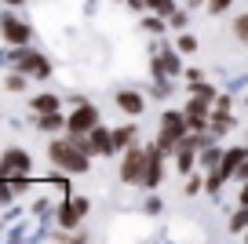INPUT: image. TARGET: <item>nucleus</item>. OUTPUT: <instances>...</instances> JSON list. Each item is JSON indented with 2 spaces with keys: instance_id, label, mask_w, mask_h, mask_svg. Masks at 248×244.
Masks as SVG:
<instances>
[{
  "instance_id": "obj_3",
  "label": "nucleus",
  "mask_w": 248,
  "mask_h": 244,
  "mask_svg": "<svg viewBox=\"0 0 248 244\" xmlns=\"http://www.w3.org/2000/svg\"><path fill=\"white\" fill-rule=\"evenodd\" d=\"M183 128H186V121L179 113H164V121H161V150H175L179 138H183Z\"/></svg>"
},
{
  "instance_id": "obj_15",
  "label": "nucleus",
  "mask_w": 248,
  "mask_h": 244,
  "mask_svg": "<svg viewBox=\"0 0 248 244\" xmlns=\"http://www.w3.org/2000/svg\"><path fill=\"white\" fill-rule=\"evenodd\" d=\"M233 33H237V37H241V40L248 44V15H241L237 22H233Z\"/></svg>"
},
{
  "instance_id": "obj_4",
  "label": "nucleus",
  "mask_w": 248,
  "mask_h": 244,
  "mask_svg": "<svg viewBox=\"0 0 248 244\" xmlns=\"http://www.w3.org/2000/svg\"><path fill=\"white\" fill-rule=\"evenodd\" d=\"M8 175H30V153L8 150L0 157V179H8Z\"/></svg>"
},
{
  "instance_id": "obj_10",
  "label": "nucleus",
  "mask_w": 248,
  "mask_h": 244,
  "mask_svg": "<svg viewBox=\"0 0 248 244\" xmlns=\"http://www.w3.org/2000/svg\"><path fill=\"white\" fill-rule=\"evenodd\" d=\"M117 106H121L124 113H142V99L135 92H121L117 95Z\"/></svg>"
},
{
  "instance_id": "obj_25",
  "label": "nucleus",
  "mask_w": 248,
  "mask_h": 244,
  "mask_svg": "<svg viewBox=\"0 0 248 244\" xmlns=\"http://www.w3.org/2000/svg\"><path fill=\"white\" fill-rule=\"evenodd\" d=\"M190 4H194V8H197V4H201V0H190Z\"/></svg>"
},
{
  "instance_id": "obj_11",
  "label": "nucleus",
  "mask_w": 248,
  "mask_h": 244,
  "mask_svg": "<svg viewBox=\"0 0 248 244\" xmlns=\"http://www.w3.org/2000/svg\"><path fill=\"white\" fill-rule=\"evenodd\" d=\"M18 62H22V69H33V73H40V76L47 73V62L40 59V55H30V51H18Z\"/></svg>"
},
{
  "instance_id": "obj_20",
  "label": "nucleus",
  "mask_w": 248,
  "mask_h": 244,
  "mask_svg": "<svg viewBox=\"0 0 248 244\" xmlns=\"http://www.w3.org/2000/svg\"><path fill=\"white\" fill-rule=\"evenodd\" d=\"M11 193H15V186H8L4 179H0V200H11Z\"/></svg>"
},
{
  "instance_id": "obj_5",
  "label": "nucleus",
  "mask_w": 248,
  "mask_h": 244,
  "mask_svg": "<svg viewBox=\"0 0 248 244\" xmlns=\"http://www.w3.org/2000/svg\"><path fill=\"white\" fill-rule=\"evenodd\" d=\"M237 164H245V150H233V153H226V157H223V168H219L216 175L208 179V186H212V190H219V183H223L226 175H233V171H241Z\"/></svg>"
},
{
  "instance_id": "obj_6",
  "label": "nucleus",
  "mask_w": 248,
  "mask_h": 244,
  "mask_svg": "<svg viewBox=\"0 0 248 244\" xmlns=\"http://www.w3.org/2000/svg\"><path fill=\"white\" fill-rule=\"evenodd\" d=\"M95 121H99V113H95V106H80L77 109V113H73L70 117V131H73V135H84V131H92L95 128Z\"/></svg>"
},
{
  "instance_id": "obj_7",
  "label": "nucleus",
  "mask_w": 248,
  "mask_h": 244,
  "mask_svg": "<svg viewBox=\"0 0 248 244\" xmlns=\"http://www.w3.org/2000/svg\"><path fill=\"white\" fill-rule=\"evenodd\" d=\"M0 33H4V40H11V44H26L30 40V26L18 22V18H0Z\"/></svg>"
},
{
  "instance_id": "obj_22",
  "label": "nucleus",
  "mask_w": 248,
  "mask_h": 244,
  "mask_svg": "<svg viewBox=\"0 0 248 244\" xmlns=\"http://www.w3.org/2000/svg\"><path fill=\"white\" fill-rule=\"evenodd\" d=\"M241 204H248V186H245V193H241Z\"/></svg>"
},
{
  "instance_id": "obj_19",
  "label": "nucleus",
  "mask_w": 248,
  "mask_h": 244,
  "mask_svg": "<svg viewBox=\"0 0 248 244\" xmlns=\"http://www.w3.org/2000/svg\"><path fill=\"white\" fill-rule=\"evenodd\" d=\"M179 51H197V40L194 37H183V40H179Z\"/></svg>"
},
{
  "instance_id": "obj_8",
  "label": "nucleus",
  "mask_w": 248,
  "mask_h": 244,
  "mask_svg": "<svg viewBox=\"0 0 248 244\" xmlns=\"http://www.w3.org/2000/svg\"><path fill=\"white\" fill-rule=\"evenodd\" d=\"M150 157H146V175H142V183L146 186H157L161 183V153L157 150H146Z\"/></svg>"
},
{
  "instance_id": "obj_14",
  "label": "nucleus",
  "mask_w": 248,
  "mask_h": 244,
  "mask_svg": "<svg viewBox=\"0 0 248 244\" xmlns=\"http://www.w3.org/2000/svg\"><path fill=\"white\" fill-rule=\"evenodd\" d=\"M132 135H135L132 128H117V131H113V150H121V146H128V142H132Z\"/></svg>"
},
{
  "instance_id": "obj_26",
  "label": "nucleus",
  "mask_w": 248,
  "mask_h": 244,
  "mask_svg": "<svg viewBox=\"0 0 248 244\" xmlns=\"http://www.w3.org/2000/svg\"><path fill=\"white\" fill-rule=\"evenodd\" d=\"M8 4H22V0H8Z\"/></svg>"
},
{
  "instance_id": "obj_2",
  "label": "nucleus",
  "mask_w": 248,
  "mask_h": 244,
  "mask_svg": "<svg viewBox=\"0 0 248 244\" xmlns=\"http://www.w3.org/2000/svg\"><path fill=\"white\" fill-rule=\"evenodd\" d=\"M146 157L150 153L142 150V146H132V150H128V157H124V168H121V179L124 183H142V175H146Z\"/></svg>"
},
{
  "instance_id": "obj_1",
  "label": "nucleus",
  "mask_w": 248,
  "mask_h": 244,
  "mask_svg": "<svg viewBox=\"0 0 248 244\" xmlns=\"http://www.w3.org/2000/svg\"><path fill=\"white\" fill-rule=\"evenodd\" d=\"M47 153H51V160L59 164V168L66 171H88V150L80 142H66V138H55L51 146H47Z\"/></svg>"
},
{
  "instance_id": "obj_21",
  "label": "nucleus",
  "mask_w": 248,
  "mask_h": 244,
  "mask_svg": "<svg viewBox=\"0 0 248 244\" xmlns=\"http://www.w3.org/2000/svg\"><path fill=\"white\" fill-rule=\"evenodd\" d=\"M164 66H168L171 73H179V59H175V55H164Z\"/></svg>"
},
{
  "instance_id": "obj_13",
  "label": "nucleus",
  "mask_w": 248,
  "mask_h": 244,
  "mask_svg": "<svg viewBox=\"0 0 248 244\" xmlns=\"http://www.w3.org/2000/svg\"><path fill=\"white\" fill-rule=\"evenodd\" d=\"M40 128H44V131H59V128H62L59 109H51V113H40Z\"/></svg>"
},
{
  "instance_id": "obj_18",
  "label": "nucleus",
  "mask_w": 248,
  "mask_h": 244,
  "mask_svg": "<svg viewBox=\"0 0 248 244\" xmlns=\"http://www.w3.org/2000/svg\"><path fill=\"white\" fill-rule=\"evenodd\" d=\"M8 88H11V92H22V88H26V80H22L18 73H11V76H8Z\"/></svg>"
},
{
  "instance_id": "obj_17",
  "label": "nucleus",
  "mask_w": 248,
  "mask_h": 244,
  "mask_svg": "<svg viewBox=\"0 0 248 244\" xmlns=\"http://www.w3.org/2000/svg\"><path fill=\"white\" fill-rule=\"evenodd\" d=\"M245 226H248V204H245V212L233 215V229H245Z\"/></svg>"
},
{
  "instance_id": "obj_16",
  "label": "nucleus",
  "mask_w": 248,
  "mask_h": 244,
  "mask_svg": "<svg viewBox=\"0 0 248 244\" xmlns=\"http://www.w3.org/2000/svg\"><path fill=\"white\" fill-rule=\"evenodd\" d=\"M230 4H233V0H208V11H212V15H219V11H226Z\"/></svg>"
},
{
  "instance_id": "obj_9",
  "label": "nucleus",
  "mask_w": 248,
  "mask_h": 244,
  "mask_svg": "<svg viewBox=\"0 0 248 244\" xmlns=\"http://www.w3.org/2000/svg\"><path fill=\"white\" fill-rule=\"evenodd\" d=\"M80 215H84V212H80V204H77V200H70V204H62V208H59V222H62L66 229H73V226H77V219H80Z\"/></svg>"
},
{
  "instance_id": "obj_24",
  "label": "nucleus",
  "mask_w": 248,
  "mask_h": 244,
  "mask_svg": "<svg viewBox=\"0 0 248 244\" xmlns=\"http://www.w3.org/2000/svg\"><path fill=\"white\" fill-rule=\"evenodd\" d=\"M142 4H161V0H142Z\"/></svg>"
},
{
  "instance_id": "obj_12",
  "label": "nucleus",
  "mask_w": 248,
  "mask_h": 244,
  "mask_svg": "<svg viewBox=\"0 0 248 244\" xmlns=\"http://www.w3.org/2000/svg\"><path fill=\"white\" fill-rule=\"evenodd\" d=\"M33 109H37V113H51V109H59V99H55V95H37V99H33Z\"/></svg>"
},
{
  "instance_id": "obj_23",
  "label": "nucleus",
  "mask_w": 248,
  "mask_h": 244,
  "mask_svg": "<svg viewBox=\"0 0 248 244\" xmlns=\"http://www.w3.org/2000/svg\"><path fill=\"white\" fill-rule=\"evenodd\" d=\"M241 175H245V179H248V160H245V168H241Z\"/></svg>"
}]
</instances>
